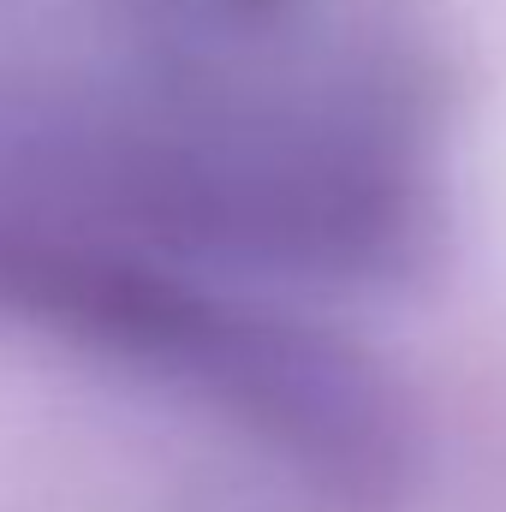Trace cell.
Masks as SVG:
<instances>
[{"label": "cell", "mask_w": 506, "mask_h": 512, "mask_svg": "<svg viewBox=\"0 0 506 512\" xmlns=\"http://www.w3.org/2000/svg\"><path fill=\"white\" fill-rule=\"evenodd\" d=\"M161 215L280 256H376L417 191L399 0H102Z\"/></svg>", "instance_id": "cell-1"}]
</instances>
